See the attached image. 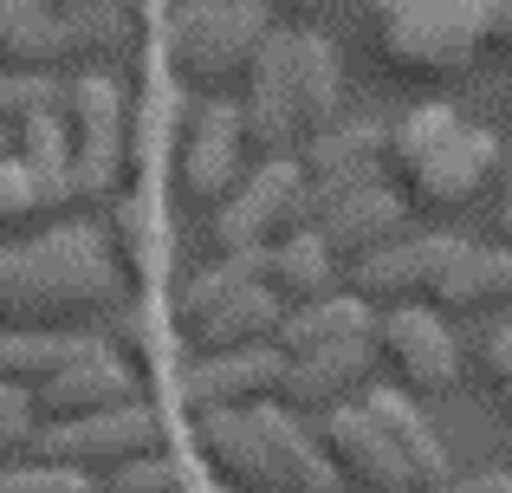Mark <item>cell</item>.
Segmentation results:
<instances>
[{"instance_id": "7a4b0ae2", "label": "cell", "mask_w": 512, "mask_h": 493, "mask_svg": "<svg viewBox=\"0 0 512 493\" xmlns=\"http://www.w3.org/2000/svg\"><path fill=\"white\" fill-rule=\"evenodd\" d=\"M266 33H273L266 0H188L169 20V65L188 85L221 91L234 78H247Z\"/></svg>"}, {"instance_id": "4316f807", "label": "cell", "mask_w": 512, "mask_h": 493, "mask_svg": "<svg viewBox=\"0 0 512 493\" xmlns=\"http://www.w3.org/2000/svg\"><path fill=\"white\" fill-rule=\"evenodd\" d=\"M65 52V26L52 0H0V72H52Z\"/></svg>"}, {"instance_id": "d6a6232c", "label": "cell", "mask_w": 512, "mask_h": 493, "mask_svg": "<svg viewBox=\"0 0 512 493\" xmlns=\"http://www.w3.org/2000/svg\"><path fill=\"white\" fill-rule=\"evenodd\" d=\"M33 111H65V85L52 72H0V124H20Z\"/></svg>"}, {"instance_id": "4dcf8cb0", "label": "cell", "mask_w": 512, "mask_h": 493, "mask_svg": "<svg viewBox=\"0 0 512 493\" xmlns=\"http://www.w3.org/2000/svg\"><path fill=\"white\" fill-rule=\"evenodd\" d=\"M169 130H175V85L150 65L137 104H130V169H156V150Z\"/></svg>"}, {"instance_id": "3957f363", "label": "cell", "mask_w": 512, "mask_h": 493, "mask_svg": "<svg viewBox=\"0 0 512 493\" xmlns=\"http://www.w3.org/2000/svg\"><path fill=\"white\" fill-rule=\"evenodd\" d=\"M72 130V202H111L130 169V98L111 72H78L65 85Z\"/></svg>"}, {"instance_id": "9a60e30c", "label": "cell", "mask_w": 512, "mask_h": 493, "mask_svg": "<svg viewBox=\"0 0 512 493\" xmlns=\"http://www.w3.org/2000/svg\"><path fill=\"white\" fill-rule=\"evenodd\" d=\"M124 403H143V396H137V377L124 370V357L111 344H98L91 357H78L72 370H59V377H46L33 390V416H46V422L104 416V409H124Z\"/></svg>"}, {"instance_id": "ffe728a7", "label": "cell", "mask_w": 512, "mask_h": 493, "mask_svg": "<svg viewBox=\"0 0 512 493\" xmlns=\"http://www.w3.org/2000/svg\"><path fill=\"white\" fill-rule=\"evenodd\" d=\"M376 351L370 338L357 344H331V351H312V357H286V383H279V403L299 416V409H338L344 390H357L370 377Z\"/></svg>"}, {"instance_id": "4fadbf2b", "label": "cell", "mask_w": 512, "mask_h": 493, "mask_svg": "<svg viewBox=\"0 0 512 493\" xmlns=\"http://www.w3.org/2000/svg\"><path fill=\"white\" fill-rule=\"evenodd\" d=\"M279 383H286V357L273 344H253V351H221V357H195V370H182L175 396L182 409H253V403H279Z\"/></svg>"}, {"instance_id": "cb8c5ba5", "label": "cell", "mask_w": 512, "mask_h": 493, "mask_svg": "<svg viewBox=\"0 0 512 493\" xmlns=\"http://www.w3.org/2000/svg\"><path fill=\"white\" fill-rule=\"evenodd\" d=\"M376 312L357 299V292H331L318 305H292L273 331V351L279 357H312V351H331V344H357L370 338Z\"/></svg>"}, {"instance_id": "7c38bea8", "label": "cell", "mask_w": 512, "mask_h": 493, "mask_svg": "<svg viewBox=\"0 0 512 493\" xmlns=\"http://www.w3.org/2000/svg\"><path fill=\"white\" fill-rule=\"evenodd\" d=\"M195 442H201V461L234 493H286L273 442H266V422H260V403L253 409H201Z\"/></svg>"}, {"instance_id": "7402d4cb", "label": "cell", "mask_w": 512, "mask_h": 493, "mask_svg": "<svg viewBox=\"0 0 512 493\" xmlns=\"http://www.w3.org/2000/svg\"><path fill=\"white\" fill-rule=\"evenodd\" d=\"M292 111H299V137L338 124L344 117V59L325 33H292Z\"/></svg>"}, {"instance_id": "44dd1931", "label": "cell", "mask_w": 512, "mask_h": 493, "mask_svg": "<svg viewBox=\"0 0 512 493\" xmlns=\"http://www.w3.org/2000/svg\"><path fill=\"white\" fill-rule=\"evenodd\" d=\"M266 292H273L279 305H318L338 292V253L325 247V234L318 228H299V234H279L273 247H266Z\"/></svg>"}, {"instance_id": "b9f144b4", "label": "cell", "mask_w": 512, "mask_h": 493, "mask_svg": "<svg viewBox=\"0 0 512 493\" xmlns=\"http://www.w3.org/2000/svg\"><path fill=\"white\" fill-rule=\"evenodd\" d=\"M286 7H299V13H318V7H325V0H286Z\"/></svg>"}, {"instance_id": "d6986e66", "label": "cell", "mask_w": 512, "mask_h": 493, "mask_svg": "<svg viewBox=\"0 0 512 493\" xmlns=\"http://www.w3.org/2000/svg\"><path fill=\"white\" fill-rule=\"evenodd\" d=\"M428 312H493V305H512V247H474L467 241L441 266V279L428 286Z\"/></svg>"}, {"instance_id": "74e56055", "label": "cell", "mask_w": 512, "mask_h": 493, "mask_svg": "<svg viewBox=\"0 0 512 493\" xmlns=\"http://www.w3.org/2000/svg\"><path fill=\"white\" fill-rule=\"evenodd\" d=\"M480 364H487L500 383L512 377V318H500V325L487 331V344H480Z\"/></svg>"}, {"instance_id": "2e32d148", "label": "cell", "mask_w": 512, "mask_h": 493, "mask_svg": "<svg viewBox=\"0 0 512 493\" xmlns=\"http://www.w3.org/2000/svg\"><path fill=\"white\" fill-rule=\"evenodd\" d=\"M318 234H325V247L338 253V260L383 253V247H396L402 234H409V202H402L389 182H363V189H350L344 202L318 221Z\"/></svg>"}, {"instance_id": "7bdbcfd3", "label": "cell", "mask_w": 512, "mask_h": 493, "mask_svg": "<svg viewBox=\"0 0 512 493\" xmlns=\"http://www.w3.org/2000/svg\"><path fill=\"white\" fill-rule=\"evenodd\" d=\"M500 403H506V416H512V377L500 383Z\"/></svg>"}, {"instance_id": "6da1fadb", "label": "cell", "mask_w": 512, "mask_h": 493, "mask_svg": "<svg viewBox=\"0 0 512 493\" xmlns=\"http://www.w3.org/2000/svg\"><path fill=\"white\" fill-rule=\"evenodd\" d=\"M124 305V266L111 241L85 221L0 247V325L7 331H65V318H98Z\"/></svg>"}, {"instance_id": "5b68a950", "label": "cell", "mask_w": 512, "mask_h": 493, "mask_svg": "<svg viewBox=\"0 0 512 493\" xmlns=\"http://www.w3.org/2000/svg\"><path fill=\"white\" fill-rule=\"evenodd\" d=\"M163 442V409L150 403H124V409H104V416H78V422H46L33 435V455L52 461V468H78V474H111L124 461L156 455Z\"/></svg>"}, {"instance_id": "8992f818", "label": "cell", "mask_w": 512, "mask_h": 493, "mask_svg": "<svg viewBox=\"0 0 512 493\" xmlns=\"http://www.w3.org/2000/svg\"><path fill=\"white\" fill-rule=\"evenodd\" d=\"M370 351L383 370H396L402 396H441L461 383V344H454L448 318L428 305H389L370 325Z\"/></svg>"}, {"instance_id": "ba28073f", "label": "cell", "mask_w": 512, "mask_h": 493, "mask_svg": "<svg viewBox=\"0 0 512 493\" xmlns=\"http://www.w3.org/2000/svg\"><path fill=\"white\" fill-rule=\"evenodd\" d=\"M299 182H305L299 156H273V163H260L247 182H234V195H227L221 215H214V247L221 253L273 247L279 234H286V221H292Z\"/></svg>"}, {"instance_id": "f546056e", "label": "cell", "mask_w": 512, "mask_h": 493, "mask_svg": "<svg viewBox=\"0 0 512 493\" xmlns=\"http://www.w3.org/2000/svg\"><path fill=\"white\" fill-rule=\"evenodd\" d=\"M383 130H389V137H383V156L402 169V176H409L415 163H428V156H435L441 143L461 130V111L435 98V104H415V111H402L396 124H383Z\"/></svg>"}, {"instance_id": "8fae6325", "label": "cell", "mask_w": 512, "mask_h": 493, "mask_svg": "<svg viewBox=\"0 0 512 493\" xmlns=\"http://www.w3.org/2000/svg\"><path fill=\"white\" fill-rule=\"evenodd\" d=\"M318 448H325L331 474H338V481H357L363 493H422L415 474H409V461L396 455V442H389L357 403L325 409V422H318Z\"/></svg>"}, {"instance_id": "9c48e42d", "label": "cell", "mask_w": 512, "mask_h": 493, "mask_svg": "<svg viewBox=\"0 0 512 493\" xmlns=\"http://www.w3.org/2000/svg\"><path fill=\"white\" fill-rule=\"evenodd\" d=\"M240 137H247V150H260L266 163H273V156H292V143H299V111H292V33L286 26H273V33L260 39V52H253V65H247Z\"/></svg>"}, {"instance_id": "277c9868", "label": "cell", "mask_w": 512, "mask_h": 493, "mask_svg": "<svg viewBox=\"0 0 512 493\" xmlns=\"http://www.w3.org/2000/svg\"><path fill=\"white\" fill-rule=\"evenodd\" d=\"M370 20L383 39V59L415 78H454L480 52L474 26L461 20L454 0H370Z\"/></svg>"}, {"instance_id": "d590c367", "label": "cell", "mask_w": 512, "mask_h": 493, "mask_svg": "<svg viewBox=\"0 0 512 493\" xmlns=\"http://www.w3.org/2000/svg\"><path fill=\"white\" fill-rule=\"evenodd\" d=\"M39 435V416H33V396L20 390V383H0V461L26 455Z\"/></svg>"}, {"instance_id": "52a82bcc", "label": "cell", "mask_w": 512, "mask_h": 493, "mask_svg": "<svg viewBox=\"0 0 512 493\" xmlns=\"http://www.w3.org/2000/svg\"><path fill=\"white\" fill-rule=\"evenodd\" d=\"M247 163V137H240V104H195L182 117V137H175V182L195 202H227Z\"/></svg>"}, {"instance_id": "ac0fdd59", "label": "cell", "mask_w": 512, "mask_h": 493, "mask_svg": "<svg viewBox=\"0 0 512 493\" xmlns=\"http://www.w3.org/2000/svg\"><path fill=\"white\" fill-rule=\"evenodd\" d=\"M357 409L376 422V429L396 442V455L409 461V474H415V487H441V481H454V461H448V448L435 442V429H428V416L415 409V396H402L396 383H370V390L357 396Z\"/></svg>"}, {"instance_id": "e575fe53", "label": "cell", "mask_w": 512, "mask_h": 493, "mask_svg": "<svg viewBox=\"0 0 512 493\" xmlns=\"http://www.w3.org/2000/svg\"><path fill=\"white\" fill-rule=\"evenodd\" d=\"M0 493H91V474L78 468H52V461H0Z\"/></svg>"}, {"instance_id": "603a6c76", "label": "cell", "mask_w": 512, "mask_h": 493, "mask_svg": "<svg viewBox=\"0 0 512 493\" xmlns=\"http://www.w3.org/2000/svg\"><path fill=\"white\" fill-rule=\"evenodd\" d=\"M111 253H117V266H124V279L137 292H150L156 279H163V266H169V228H163V208H156V195L150 189H137V195H117V208H111Z\"/></svg>"}, {"instance_id": "5bb4252c", "label": "cell", "mask_w": 512, "mask_h": 493, "mask_svg": "<svg viewBox=\"0 0 512 493\" xmlns=\"http://www.w3.org/2000/svg\"><path fill=\"white\" fill-rule=\"evenodd\" d=\"M493 169H500V137L461 124L428 163L409 169V202L415 208H461V202H474V195L487 189Z\"/></svg>"}, {"instance_id": "484cf974", "label": "cell", "mask_w": 512, "mask_h": 493, "mask_svg": "<svg viewBox=\"0 0 512 493\" xmlns=\"http://www.w3.org/2000/svg\"><path fill=\"white\" fill-rule=\"evenodd\" d=\"M383 137L389 130L376 117H338V124L312 130L299 150V169L305 176H350V182H376L383 169Z\"/></svg>"}, {"instance_id": "e0dca14e", "label": "cell", "mask_w": 512, "mask_h": 493, "mask_svg": "<svg viewBox=\"0 0 512 493\" xmlns=\"http://www.w3.org/2000/svg\"><path fill=\"white\" fill-rule=\"evenodd\" d=\"M52 13L65 26V52L91 59V72H104L111 59H130L143 46V20H150L143 0H52Z\"/></svg>"}, {"instance_id": "83f0119b", "label": "cell", "mask_w": 512, "mask_h": 493, "mask_svg": "<svg viewBox=\"0 0 512 493\" xmlns=\"http://www.w3.org/2000/svg\"><path fill=\"white\" fill-rule=\"evenodd\" d=\"M104 338L91 331H0V383H20L26 396L39 390L46 377L72 370L78 357H91Z\"/></svg>"}, {"instance_id": "1f68e13d", "label": "cell", "mask_w": 512, "mask_h": 493, "mask_svg": "<svg viewBox=\"0 0 512 493\" xmlns=\"http://www.w3.org/2000/svg\"><path fill=\"white\" fill-rule=\"evenodd\" d=\"M111 351L124 357L130 377H169V338H163V325H156L150 299L117 305V344Z\"/></svg>"}, {"instance_id": "ab89813d", "label": "cell", "mask_w": 512, "mask_h": 493, "mask_svg": "<svg viewBox=\"0 0 512 493\" xmlns=\"http://www.w3.org/2000/svg\"><path fill=\"white\" fill-rule=\"evenodd\" d=\"M493 221H500V241L512 247V163H506V182H500V208H493Z\"/></svg>"}, {"instance_id": "f1b7e54d", "label": "cell", "mask_w": 512, "mask_h": 493, "mask_svg": "<svg viewBox=\"0 0 512 493\" xmlns=\"http://www.w3.org/2000/svg\"><path fill=\"white\" fill-rule=\"evenodd\" d=\"M72 208V182L39 176L26 156H0V221H33V215H65Z\"/></svg>"}, {"instance_id": "d4e9b609", "label": "cell", "mask_w": 512, "mask_h": 493, "mask_svg": "<svg viewBox=\"0 0 512 493\" xmlns=\"http://www.w3.org/2000/svg\"><path fill=\"white\" fill-rule=\"evenodd\" d=\"M279 318H286V305H279L266 286H247V292L221 299L208 318H195V325H182V331H188V344H195L201 357H221V351H253V344H273Z\"/></svg>"}, {"instance_id": "8d00e7d4", "label": "cell", "mask_w": 512, "mask_h": 493, "mask_svg": "<svg viewBox=\"0 0 512 493\" xmlns=\"http://www.w3.org/2000/svg\"><path fill=\"white\" fill-rule=\"evenodd\" d=\"M454 7H461V20L474 26V39L487 46V39H493V26H500L506 13H512V0H454Z\"/></svg>"}, {"instance_id": "f35d334b", "label": "cell", "mask_w": 512, "mask_h": 493, "mask_svg": "<svg viewBox=\"0 0 512 493\" xmlns=\"http://www.w3.org/2000/svg\"><path fill=\"white\" fill-rule=\"evenodd\" d=\"M428 493H512V474L506 468H487V474H461V481H441Z\"/></svg>"}, {"instance_id": "836d02e7", "label": "cell", "mask_w": 512, "mask_h": 493, "mask_svg": "<svg viewBox=\"0 0 512 493\" xmlns=\"http://www.w3.org/2000/svg\"><path fill=\"white\" fill-rule=\"evenodd\" d=\"M104 493H188V474L169 455H143V461H124V468L104 474Z\"/></svg>"}, {"instance_id": "60d3db41", "label": "cell", "mask_w": 512, "mask_h": 493, "mask_svg": "<svg viewBox=\"0 0 512 493\" xmlns=\"http://www.w3.org/2000/svg\"><path fill=\"white\" fill-rule=\"evenodd\" d=\"M487 46H500V52H512V13H506L500 26H493V39H487Z\"/></svg>"}, {"instance_id": "30bf717a", "label": "cell", "mask_w": 512, "mask_h": 493, "mask_svg": "<svg viewBox=\"0 0 512 493\" xmlns=\"http://www.w3.org/2000/svg\"><path fill=\"white\" fill-rule=\"evenodd\" d=\"M461 247H467L461 234H402L396 247L350 260V292H357L370 312L376 305H422L428 286L441 279V266H448Z\"/></svg>"}]
</instances>
